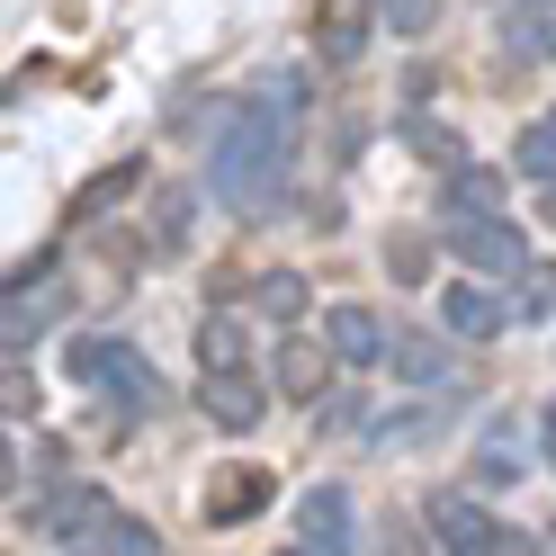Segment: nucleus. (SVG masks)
<instances>
[{"instance_id":"obj_1","label":"nucleus","mask_w":556,"mask_h":556,"mask_svg":"<svg viewBox=\"0 0 556 556\" xmlns=\"http://www.w3.org/2000/svg\"><path fill=\"white\" fill-rule=\"evenodd\" d=\"M296 109H305L296 73H269L242 99L216 135V153H206V198L233 206V216H269L278 189H288V162H296Z\"/></svg>"},{"instance_id":"obj_2","label":"nucleus","mask_w":556,"mask_h":556,"mask_svg":"<svg viewBox=\"0 0 556 556\" xmlns=\"http://www.w3.org/2000/svg\"><path fill=\"white\" fill-rule=\"evenodd\" d=\"M73 377L99 395V404H117V413H144L153 395H162V377H153V359L135 351L126 332H81L73 341Z\"/></svg>"},{"instance_id":"obj_3","label":"nucleus","mask_w":556,"mask_h":556,"mask_svg":"<svg viewBox=\"0 0 556 556\" xmlns=\"http://www.w3.org/2000/svg\"><path fill=\"white\" fill-rule=\"evenodd\" d=\"M431 547L440 556H511V539H503V520L484 511L476 494H431Z\"/></svg>"},{"instance_id":"obj_4","label":"nucleus","mask_w":556,"mask_h":556,"mask_svg":"<svg viewBox=\"0 0 556 556\" xmlns=\"http://www.w3.org/2000/svg\"><path fill=\"white\" fill-rule=\"evenodd\" d=\"M198 404H206V422H216V431H261L269 387L233 359V368H206V377H198Z\"/></svg>"},{"instance_id":"obj_5","label":"nucleus","mask_w":556,"mask_h":556,"mask_svg":"<svg viewBox=\"0 0 556 556\" xmlns=\"http://www.w3.org/2000/svg\"><path fill=\"white\" fill-rule=\"evenodd\" d=\"M324 341L351 368H377V359H395V332H387V315L377 305H359V296H341V305H324Z\"/></svg>"},{"instance_id":"obj_6","label":"nucleus","mask_w":556,"mask_h":556,"mask_svg":"<svg viewBox=\"0 0 556 556\" xmlns=\"http://www.w3.org/2000/svg\"><path fill=\"white\" fill-rule=\"evenodd\" d=\"M448 252L458 261H476V269H530V242H520L503 216H448Z\"/></svg>"},{"instance_id":"obj_7","label":"nucleus","mask_w":556,"mask_h":556,"mask_svg":"<svg viewBox=\"0 0 556 556\" xmlns=\"http://www.w3.org/2000/svg\"><path fill=\"white\" fill-rule=\"evenodd\" d=\"M448 341H458V332H395V377H404V387H422V395H448V387H458V351H448Z\"/></svg>"},{"instance_id":"obj_8","label":"nucleus","mask_w":556,"mask_h":556,"mask_svg":"<svg viewBox=\"0 0 556 556\" xmlns=\"http://www.w3.org/2000/svg\"><path fill=\"white\" fill-rule=\"evenodd\" d=\"M511 324V305L494 288H476V278H448L440 288V332H458V341H494Z\"/></svg>"},{"instance_id":"obj_9","label":"nucleus","mask_w":556,"mask_h":556,"mask_svg":"<svg viewBox=\"0 0 556 556\" xmlns=\"http://www.w3.org/2000/svg\"><path fill=\"white\" fill-rule=\"evenodd\" d=\"M332 341H305V332H288L278 341V395H296V404H315L324 387H332Z\"/></svg>"},{"instance_id":"obj_10","label":"nucleus","mask_w":556,"mask_h":556,"mask_svg":"<svg viewBox=\"0 0 556 556\" xmlns=\"http://www.w3.org/2000/svg\"><path fill=\"white\" fill-rule=\"evenodd\" d=\"M296 530L315 539V547H332V556H351V494H341V484H305L296 494Z\"/></svg>"},{"instance_id":"obj_11","label":"nucleus","mask_w":556,"mask_h":556,"mask_svg":"<svg viewBox=\"0 0 556 556\" xmlns=\"http://www.w3.org/2000/svg\"><path fill=\"white\" fill-rule=\"evenodd\" d=\"M440 206H448V216H503V170L494 162H448Z\"/></svg>"},{"instance_id":"obj_12","label":"nucleus","mask_w":556,"mask_h":556,"mask_svg":"<svg viewBox=\"0 0 556 556\" xmlns=\"http://www.w3.org/2000/svg\"><path fill=\"white\" fill-rule=\"evenodd\" d=\"M269 494H278V484H269L261 467H233V476H216V484H206V520H216V530H233V520L269 511Z\"/></svg>"},{"instance_id":"obj_13","label":"nucleus","mask_w":556,"mask_h":556,"mask_svg":"<svg viewBox=\"0 0 556 556\" xmlns=\"http://www.w3.org/2000/svg\"><path fill=\"white\" fill-rule=\"evenodd\" d=\"M520 467H530V431H520V422H494L484 448H476V484H511Z\"/></svg>"},{"instance_id":"obj_14","label":"nucleus","mask_w":556,"mask_h":556,"mask_svg":"<svg viewBox=\"0 0 556 556\" xmlns=\"http://www.w3.org/2000/svg\"><path fill=\"white\" fill-rule=\"evenodd\" d=\"M511 162H520V180H539V189H556V109L520 126V144H511Z\"/></svg>"},{"instance_id":"obj_15","label":"nucleus","mask_w":556,"mask_h":556,"mask_svg":"<svg viewBox=\"0 0 556 556\" xmlns=\"http://www.w3.org/2000/svg\"><path fill=\"white\" fill-rule=\"evenodd\" d=\"M252 305H261L269 324H296V315H305V278H296V269H269V278H252Z\"/></svg>"},{"instance_id":"obj_16","label":"nucleus","mask_w":556,"mask_h":556,"mask_svg":"<svg viewBox=\"0 0 556 556\" xmlns=\"http://www.w3.org/2000/svg\"><path fill=\"white\" fill-rule=\"evenodd\" d=\"M503 46H511L520 63H539V54L556 46V27H547V0H520V10H511V27H503Z\"/></svg>"},{"instance_id":"obj_17","label":"nucleus","mask_w":556,"mask_h":556,"mask_svg":"<svg viewBox=\"0 0 556 556\" xmlns=\"http://www.w3.org/2000/svg\"><path fill=\"white\" fill-rule=\"evenodd\" d=\"M189 216H198V189H162V198H153V252H180V242H189Z\"/></svg>"},{"instance_id":"obj_18","label":"nucleus","mask_w":556,"mask_h":556,"mask_svg":"<svg viewBox=\"0 0 556 556\" xmlns=\"http://www.w3.org/2000/svg\"><path fill=\"white\" fill-rule=\"evenodd\" d=\"M440 431V404H413V413H368V448H395V440H422Z\"/></svg>"},{"instance_id":"obj_19","label":"nucleus","mask_w":556,"mask_h":556,"mask_svg":"<svg viewBox=\"0 0 556 556\" xmlns=\"http://www.w3.org/2000/svg\"><path fill=\"white\" fill-rule=\"evenodd\" d=\"M242 359V324L233 315H198V368H233Z\"/></svg>"},{"instance_id":"obj_20","label":"nucleus","mask_w":556,"mask_h":556,"mask_svg":"<svg viewBox=\"0 0 556 556\" xmlns=\"http://www.w3.org/2000/svg\"><path fill=\"white\" fill-rule=\"evenodd\" d=\"M377 18H387L395 37H422V27L440 18V0H377Z\"/></svg>"},{"instance_id":"obj_21","label":"nucleus","mask_w":556,"mask_h":556,"mask_svg":"<svg viewBox=\"0 0 556 556\" xmlns=\"http://www.w3.org/2000/svg\"><path fill=\"white\" fill-rule=\"evenodd\" d=\"M109 556H162V539L144 530V520H126V511H109Z\"/></svg>"},{"instance_id":"obj_22","label":"nucleus","mask_w":556,"mask_h":556,"mask_svg":"<svg viewBox=\"0 0 556 556\" xmlns=\"http://www.w3.org/2000/svg\"><path fill=\"white\" fill-rule=\"evenodd\" d=\"M359 46H368V27H359V18H351V10H341V18H332V27H324V54H332V63H351V54H359Z\"/></svg>"},{"instance_id":"obj_23","label":"nucleus","mask_w":556,"mask_h":556,"mask_svg":"<svg viewBox=\"0 0 556 556\" xmlns=\"http://www.w3.org/2000/svg\"><path fill=\"white\" fill-rule=\"evenodd\" d=\"M539 440H547V467H556V404H547V422H539Z\"/></svg>"},{"instance_id":"obj_24","label":"nucleus","mask_w":556,"mask_h":556,"mask_svg":"<svg viewBox=\"0 0 556 556\" xmlns=\"http://www.w3.org/2000/svg\"><path fill=\"white\" fill-rule=\"evenodd\" d=\"M278 556H332V547H315V539H296V547H278Z\"/></svg>"},{"instance_id":"obj_25","label":"nucleus","mask_w":556,"mask_h":556,"mask_svg":"<svg viewBox=\"0 0 556 556\" xmlns=\"http://www.w3.org/2000/svg\"><path fill=\"white\" fill-rule=\"evenodd\" d=\"M547 216H556V189H547Z\"/></svg>"}]
</instances>
